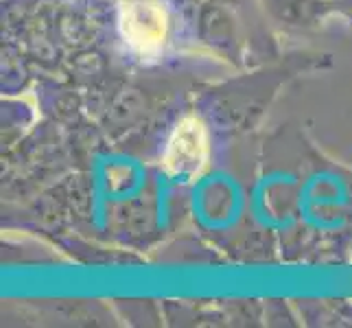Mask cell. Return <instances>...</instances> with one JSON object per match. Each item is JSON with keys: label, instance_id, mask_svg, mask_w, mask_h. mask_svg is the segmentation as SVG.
<instances>
[{"label": "cell", "instance_id": "1", "mask_svg": "<svg viewBox=\"0 0 352 328\" xmlns=\"http://www.w3.org/2000/svg\"><path fill=\"white\" fill-rule=\"evenodd\" d=\"M208 131L197 116L179 120L166 142L162 155V168L168 177L177 182L195 179L208 162Z\"/></svg>", "mask_w": 352, "mask_h": 328}, {"label": "cell", "instance_id": "2", "mask_svg": "<svg viewBox=\"0 0 352 328\" xmlns=\"http://www.w3.org/2000/svg\"><path fill=\"white\" fill-rule=\"evenodd\" d=\"M120 33L140 55H155L166 38V14L153 0H125L120 5Z\"/></svg>", "mask_w": 352, "mask_h": 328}]
</instances>
